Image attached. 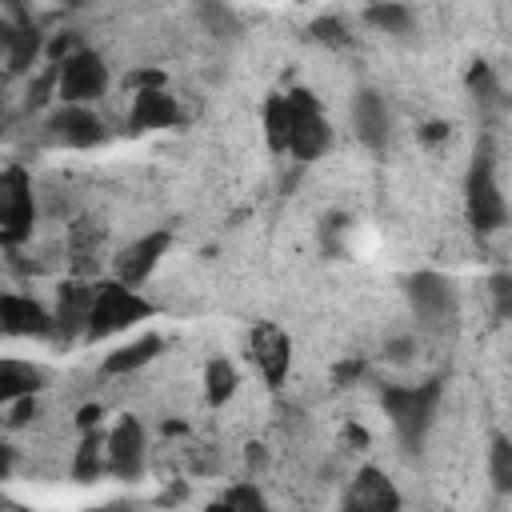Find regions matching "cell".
<instances>
[{"mask_svg":"<svg viewBox=\"0 0 512 512\" xmlns=\"http://www.w3.org/2000/svg\"><path fill=\"white\" fill-rule=\"evenodd\" d=\"M152 312L148 300H140L132 288H124L120 280H108V284H96L92 288V308H88V340H104L120 328H132L140 324L144 316Z\"/></svg>","mask_w":512,"mask_h":512,"instance_id":"cell-1","label":"cell"},{"mask_svg":"<svg viewBox=\"0 0 512 512\" xmlns=\"http://www.w3.org/2000/svg\"><path fill=\"white\" fill-rule=\"evenodd\" d=\"M436 404H440V384L428 380V384H416V388H384V408L396 424V436L416 448L436 416Z\"/></svg>","mask_w":512,"mask_h":512,"instance_id":"cell-2","label":"cell"},{"mask_svg":"<svg viewBox=\"0 0 512 512\" xmlns=\"http://www.w3.org/2000/svg\"><path fill=\"white\" fill-rule=\"evenodd\" d=\"M284 104H288V148L300 160L324 156L328 144H332V128H328V116L320 112L316 96L304 92V88H296V92L284 96Z\"/></svg>","mask_w":512,"mask_h":512,"instance_id":"cell-3","label":"cell"},{"mask_svg":"<svg viewBox=\"0 0 512 512\" xmlns=\"http://www.w3.org/2000/svg\"><path fill=\"white\" fill-rule=\"evenodd\" d=\"M36 220V200H32V180L24 168H4L0 172V240L20 244L32 232Z\"/></svg>","mask_w":512,"mask_h":512,"instance_id":"cell-4","label":"cell"},{"mask_svg":"<svg viewBox=\"0 0 512 512\" xmlns=\"http://www.w3.org/2000/svg\"><path fill=\"white\" fill-rule=\"evenodd\" d=\"M104 88H108V68H104V60L96 56V52H76V56H68L60 68H56V96L64 100V104H76V108H84L88 100H96V96H104Z\"/></svg>","mask_w":512,"mask_h":512,"instance_id":"cell-5","label":"cell"},{"mask_svg":"<svg viewBox=\"0 0 512 512\" xmlns=\"http://www.w3.org/2000/svg\"><path fill=\"white\" fill-rule=\"evenodd\" d=\"M468 216H472V224H476L480 232L500 228L504 216H508L504 196H500L496 176H492V156H488V152H480L476 164H472V172H468Z\"/></svg>","mask_w":512,"mask_h":512,"instance_id":"cell-6","label":"cell"},{"mask_svg":"<svg viewBox=\"0 0 512 512\" xmlns=\"http://www.w3.org/2000/svg\"><path fill=\"white\" fill-rule=\"evenodd\" d=\"M108 468L120 480H136L144 472V428L132 416H124L108 432Z\"/></svg>","mask_w":512,"mask_h":512,"instance_id":"cell-7","label":"cell"},{"mask_svg":"<svg viewBox=\"0 0 512 512\" xmlns=\"http://www.w3.org/2000/svg\"><path fill=\"white\" fill-rule=\"evenodd\" d=\"M400 492L380 468H360L352 480V492L344 496V512H396Z\"/></svg>","mask_w":512,"mask_h":512,"instance_id":"cell-8","label":"cell"},{"mask_svg":"<svg viewBox=\"0 0 512 512\" xmlns=\"http://www.w3.org/2000/svg\"><path fill=\"white\" fill-rule=\"evenodd\" d=\"M164 252H168V232H152V236L128 244V248L116 256V280H120L124 288H136L140 280L152 276V268L160 264Z\"/></svg>","mask_w":512,"mask_h":512,"instance_id":"cell-9","label":"cell"},{"mask_svg":"<svg viewBox=\"0 0 512 512\" xmlns=\"http://www.w3.org/2000/svg\"><path fill=\"white\" fill-rule=\"evenodd\" d=\"M288 356H292V344H288V336H284L276 324H256V328H252V360L260 364V372H264V380H268L272 388L284 380Z\"/></svg>","mask_w":512,"mask_h":512,"instance_id":"cell-10","label":"cell"},{"mask_svg":"<svg viewBox=\"0 0 512 512\" xmlns=\"http://www.w3.org/2000/svg\"><path fill=\"white\" fill-rule=\"evenodd\" d=\"M48 128H52V136L64 140L68 148H96V144L104 140V124H100V116L88 112V108H76V104H64V108L52 116Z\"/></svg>","mask_w":512,"mask_h":512,"instance_id":"cell-11","label":"cell"},{"mask_svg":"<svg viewBox=\"0 0 512 512\" xmlns=\"http://www.w3.org/2000/svg\"><path fill=\"white\" fill-rule=\"evenodd\" d=\"M408 300H412L416 316L428 320V324H440V320L452 312V288H448V280L436 276V272H416V276L408 280Z\"/></svg>","mask_w":512,"mask_h":512,"instance_id":"cell-12","label":"cell"},{"mask_svg":"<svg viewBox=\"0 0 512 512\" xmlns=\"http://www.w3.org/2000/svg\"><path fill=\"white\" fill-rule=\"evenodd\" d=\"M0 332L8 336H48L52 332V316L28 300V296H0Z\"/></svg>","mask_w":512,"mask_h":512,"instance_id":"cell-13","label":"cell"},{"mask_svg":"<svg viewBox=\"0 0 512 512\" xmlns=\"http://www.w3.org/2000/svg\"><path fill=\"white\" fill-rule=\"evenodd\" d=\"M180 108L164 88H144L132 96V128H168L176 124Z\"/></svg>","mask_w":512,"mask_h":512,"instance_id":"cell-14","label":"cell"},{"mask_svg":"<svg viewBox=\"0 0 512 512\" xmlns=\"http://www.w3.org/2000/svg\"><path fill=\"white\" fill-rule=\"evenodd\" d=\"M352 120H356V136L368 148H384V140H388V108H384V100L376 92H360L356 96Z\"/></svg>","mask_w":512,"mask_h":512,"instance_id":"cell-15","label":"cell"},{"mask_svg":"<svg viewBox=\"0 0 512 512\" xmlns=\"http://www.w3.org/2000/svg\"><path fill=\"white\" fill-rule=\"evenodd\" d=\"M88 308H92V288L88 284H64L60 288V308H56V320L52 328H60V336H76L80 328H88Z\"/></svg>","mask_w":512,"mask_h":512,"instance_id":"cell-16","label":"cell"},{"mask_svg":"<svg viewBox=\"0 0 512 512\" xmlns=\"http://www.w3.org/2000/svg\"><path fill=\"white\" fill-rule=\"evenodd\" d=\"M40 384H44V372L32 368V364H24V360H4L0 364V404L20 400V396H32Z\"/></svg>","mask_w":512,"mask_h":512,"instance_id":"cell-17","label":"cell"},{"mask_svg":"<svg viewBox=\"0 0 512 512\" xmlns=\"http://www.w3.org/2000/svg\"><path fill=\"white\" fill-rule=\"evenodd\" d=\"M8 68L12 72H24V68H32V60L40 56V32L28 24V20H20V24H8Z\"/></svg>","mask_w":512,"mask_h":512,"instance_id":"cell-18","label":"cell"},{"mask_svg":"<svg viewBox=\"0 0 512 512\" xmlns=\"http://www.w3.org/2000/svg\"><path fill=\"white\" fill-rule=\"evenodd\" d=\"M104 468H108V436H100V432H88V436H84V444L76 448V464H72V476H76L80 484H88V480H96Z\"/></svg>","mask_w":512,"mask_h":512,"instance_id":"cell-19","label":"cell"},{"mask_svg":"<svg viewBox=\"0 0 512 512\" xmlns=\"http://www.w3.org/2000/svg\"><path fill=\"white\" fill-rule=\"evenodd\" d=\"M160 348H164V340L148 332V336H140V340H132L128 348H116V352H112V356L104 360V372H112V376H116V372H132V368H140V364H148V360H152V356H156Z\"/></svg>","mask_w":512,"mask_h":512,"instance_id":"cell-20","label":"cell"},{"mask_svg":"<svg viewBox=\"0 0 512 512\" xmlns=\"http://www.w3.org/2000/svg\"><path fill=\"white\" fill-rule=\"evenodd\" d=\"M204 388H208V400H212V404H224V400L236 392V368H232L224 356L208 360V368H204Z\"/></svg>","mask_w":512,"mask_h":512,"instance_id":"cell-21","label":"cell"},{"mask_svg":"<svg viewBox=\"0 0 512 512\" xmlns=\"http://www.w3.org/2000/svg\"><path fill=\"white\" fill-rule=\"evenodd\" d=\"M264 136H268V148L272 152H284L288 148V104H284V96H272L264 104Z\"/></svg>","mask_w":512,"mask_h":512,"instance_id":"cell-22","label":"cell"},{"mask_svg":"<svg viewBox=\"0 0 512 512\" xmlns=\"http://www.w3.org/2000/svg\"><path fill=\"white\" fill-rule=\"evenodd\" d=\"M364 16H368V24H376V28H384V32H408V28H412V12H408L404 4H376V8H368Z\"/></svg>","mask_w":512,"mask_h":512,"instance_id":"cell-23","label":"cell"},{"mask_svg":"<svg viewBox=\"0 0 512 512\" xmlns=\"http://www.w3.org/2000/svg\"><path fill=\"white\" fill-rule=\"evenodd\" d=\"M224 504H228L232 512H268V500L260 496L256 484H236V488H228V492H224Z\"/></svg>","mask_w":512,"mask_h":512,"instance_id":"cell-24","label":"cell"},{"mask_svg":"<svg viewBox=\"0 0 512 512\" xmlns=\"http://www.w3.org/2000/svg\"><path fill=\"white\" fill-rule=\"evenodd\" d=\"M468 88H472V96H476L480 104H496V100H500V88H496V76H492L488 64H472Z\"/></svg>","mask_w":512,"mask_h":512,"instance_id":"cell-25","label":"cell"},{"mask_svg":"<svg viewBox=\"0 0 512 512\" xmlns=\"http://www.w3.org/2000/svg\"><path fill=\"white\" fill-rule=\"evenodd\" d=\"M492 480L500 492L512 488V444L504 436H496V444H492Z\"/></svg>","mask_w":512,"mask_h":512,"instance_id":"cell-26","label":"cell"},{"mask_svg":"<svg viewBox=\"0 0 512 512\" xmlns=\"http://www.w3.org/2000/svg\"><path fill=\"white\" fill-rule=\"evenodd\" d=\"M492 292H496V312L508 316V312H512V280H508L504 272L492 276Z\"/></svg>","mask_w":512,"mask_h":512,"instance_id":"cell-27","label":"cell"},{"mask_svg":"<svg viewBox=\"0 0 512 512\" xmlns=\"http://www.w3.org/2000/svg\"><path fill=\"white\" fill-rule=\"evenodd\" d=\"M312 32H316L320 40H328V44H344V32H340V20H316V24H312Z\"/></svg>","mask_w":512,"mask_h":512,"instance_id":"cell-28","label":"cell"},{"mask_svg":"<svg viewBox=\"0 0 512 512\" xmlns=\"http://www.w3.org/2000/svg\"><path fill=\"white\" fill-rule=\"evenodd\" d=\"M56 84V72H44L40 80H36V88H28V108H36V104H44L48 100V88Z\"/></svg>","mask_w":512,"mask_h":512,"instance_id":"cell-29","label":"cell"},{"mask_svg":"<svg viewBox=\"0 0 512 512\" xmlns=\"http://www.w3.org/2000/svg\"><path fill=\"white\" fill-rule=\"evenodd\" d=\"M124 84H132L136 92H144V88H164V76L160 72H132Z\"/></svg>","mask_w":512,"mask_h":512,"instance_id":"cell-30","label":"cell"},{"mask_svg":"<svg viewBox=\"0 0 512 512\" xmlns=\"http://www.w3.org/2000/svg\"><path fill=\"white\" fill-rule=\"evenodd\" d=\"M32 416H36V400L20 396V404H16V412H12V424H28Z\"/></svg>","mask_w":512,"mask_h":512,"instance_id":"cell-31","label":"cell"},{"mask_svg":"<svg viewBox=\"0 0 512 512\" xmlns=\"http://www.w3.org/2000/svg\"><path fill=\"white\" fill-rule=\"evenodd\" d=\"M100 416H104V412H100V404H84V408H80V428H88V432H92V428L100 424Z\"/></svg>","mask_w":512,"mask_h":512,"instance_id":"cell-32","label":"cell"},{"mask_svg":"<svg viewBox=\"0 0 512 512\" xmlns=\"http://www.w3.org/2000/svg\"><path fill=\"white\" fill-rule=\"evenodd\" d=\"M444 136H448V124H440V120L424 124V140H428V144H436V140H444Z\"/></svg>","mask_w":512,"mask_h":512,"instance_id":"cell-33","label":"cell"},{"mask_svg":"<svg viewBox=\"0 0 512 512\" xmlns=\"http://www.w3.org/2000/svg\"><path fill=\"white\" fill-rule=\"evenodd\" d=\"M408 352H412V340H392L388 344V356L392 360H408Z\"/></svg>","mask_w":512,"mask_h":512,"instance_id":"cell-34","label":"cell"},{"mask_svg":"<svg viewBox=\"0 0 512 512\" xmlns=\"http://www.w3.org/2000/svg\"><path fill=\"white\" fill-rule=\"evenodd\" d=\"M8 468H12V448H8V444H0V480L8 476Z\"/></svg>","mask_w":512,"mask_h":512,"instance_id":"cell-35","label":"cell"},{"mask_svg":"<svg viewBox=\"0 0 512 512\" xmlns=\"http://www.w3.org/2000/svg\"><path fill=\"white\" fill-rule=\"evenodd\" d=\"M0 52H8V20H0Z\"/></svg>","mask_w":512,"mask_h":512,"instance_id":"cell-36","label":"cell"},{"mask_svg":"<svg viewBox=\"0 0 512 512\" xmlns=\"http://www.w3.org/2000/svg\"><path fill=\"white\" fill-rule=\"evenodd\" d=\"M204 512H232V508H228V504H224V500H220V504H208V508H204Z\"/></svg>","mask_w":512,"mask_h":512,"instance_id":"cell-37","label":"cell"},{"mask_svg":"<svg viewBox=\"0 0 512 512\" xmlns=\"http://www.w3.org/2000/svg\"><path fill=\"white\" fill-rule=\"evenodd\" d=\"M88 512H124V508H112V504H108V508H88Z\"/></svg>","mask_w":512,"mask_h":512,"instance_id":"cell-38","label":"cell"}]
</instances>
